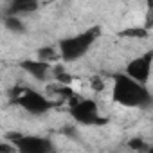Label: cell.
I'll return each instance as SVG.
<instances>
[{
	"mask_svg": "<svg viewBox=\"0 0 153 153\" xmlns=\"http://www.w3.org/2000/svg\"><path fill=\"white\" fill-rule=\"evenodd\" d=\"M128 148L133 149V151H137V153H146V151L149 149V146H148L142 139H139V137L130 139V140H128Z\"/></svg>",
	"mask_w": 153,
	"mask_h": 153,
	"instance_id": "8fae6325",
	"label": "cell"
},
{
	"mask_svg": "<svg viewBox=\"0 0 153 153\" xmlns=\"http://www.w3.org/2000/svg\"><path fill=\"white\" fill-rule=\"evenodd\" d=\"M6 139L16 148L18 153H54V146L47 137L40 135H22V133H7Z\"/></svg>",
	"mask_w": 153,
	"mask_h": 153,
	"instance_id": "5b68a950",
	"label": "cell"
},
{
	"mask_svg": "<svg viewBox=\"0 0 153 153\" xmlns=\"http://www.w3.org/2000/svg\"><path fill=\"white\" fill-rule=\"evenodd\" d=\"M6 25L9 27V29H13V31H16V33H22L24 31V25L20 24V20H18V16H7L6 18Z\"/></svg>",
	"mask_w": 153,
	"mask_h": 153,
	"instance_id": "7c38bea8",
	"label": "cell"
},
{
	"mask_svg": "<svg viewBox=\"0 0 153 153\" xmlns=\"http://www.w3.org/2000/svg\"><path fill=\"white\" fill-rule=\"evenodd\" d=\"M144 29H148V31L153 29V2H148V11H146V20H144Z\"/></svg>",
	"mask_w": 153,
	"mask_h": 153,
	"instance_id": "4fadbf2b",
	"label": "cell"
},
{
	"mask_svg": "<svg viewBox=\"0 0 153 153\" xmlns=\"http://www.w3.org/2000/svg\"><path fill=\"white\" fill-rule=\"evenodd\" d=\"M119 38H130V40H148L149 38V31L142 27H126V29H121L117 33Z\"/></svg>",
	"mask_w": 153,
	"mask_h": 153,
	"instance_id": "9c48e42d",
	"label": "cell"
},
{
	"mask_svg": "<svg viewBox=\"0 0 153 153\" xmlns=\"http://www.w3.org/2000/svg\"><path fill=\"white\" fill-rule=\"evenodd\" d=\"M70 115L78 124L83 126H105L108 123V119L101 115L97 103L90 97H83L79 103L70 106Z\"/></svg>",
	"mask_w": 153,
	"mask_h": 153,
	"instance_id": "277c9868",
	"label": "cell"
},
{
	"mask_svg": "<svg viewBox=\"0 0 153 153\" xmlns=\"http://www.w3.org/2000/svg\"><path fill=\"white\" fill-rule=\"evenodd\" d=\"M13 103L18 105L20 108H24L25 112L33 114V115H42L47 114L49 110H52L58 103L49 99L47 96L40 94L34 88H15L13 94Z\"/></svg>",
	"mask_w": 153,
	"mask_h": 153,
	"instance_id": "3957f363",
	"label": "cell"
},
{
	"mask_svg": "<svg viewBox=\"0 0 153 153\" xmlns=\"http://www.w3.org/2000/svg\"><path fill=\"white\" fill-rule=\"evenodd\" d=\"M146 153H153V146H149V149H148Z\"/></svg>",
	"mask_w": 153,
	"mask_h": 153,
	"instance_id": "9a60e30c",
	"label": "cell"
},
{
	"mask_svg": "<svg viewBox=\"0 0 153 153\" xmlns=\"http://www.w3.org/2000/svg\"><path fill=\"white\" fill-rule=\"evenodd\" d=\"M38 7L36 2H29V0H16L15 4H11V16H16L20 13H31Z\"/></svg>",
	"mask_w": 153,
	"mask_h": 153,
	"instance_id": "30bf717a",
	"label": "cell"
},
{
	"mask_svg": "<svg viewBox=\"0 0 153 153\" xmlns=\"http://www.w3.org/2000/svg\"><path fill=\"white\" fill-rule=\"evenodd\" d=\"M112 99H114V103H117L124 108H142L153 101V96L146 85L137 83L135 79L128 78L124 72H117V74H114Z\"/></svg>",
	"mask_w": 153,
	"mask_h": 153,
	"instance_id": "6da1fadb",
	"label": "cell"
},
{
	"mask_svg": "<svg viewBox=\"0 0 153 153\" xmlns=\"http://www.w3.org/2000/svg\"><path fill=\"white\" fill-rule=\"evenodd\" d=\"M18 67H20L24 72H27L31 78H34L36 81H45V79L49 78V74H52V68H54V65H49V63L40 61V59H36V58L22 59V61L18 63Z\"/></svg>",
	"mask_w": 153,
	"mask_h": 153,
	"instance_id": "52a82bcc",
	"label": "cell"
},
{
	"mask_svg": "<svg viewBox=\"0 0 153 153\" xmlns=\"http://www.w3.org/2000/svg\"><path fill=\"white\" fill-rule=\"evenodd\" d=\"M92 88H94V90H97V92L105 90V81H103L101 78H96V79H92Z\"/></svg>",
	"mask_w": 153,
	"mask_h": 153,
	"instance_id": "5bb4252c",
	"label": "cell"
},
{
	"mask_svg": "<svg viewBox=\"0 0 153 153\" xmlns=\"http://www.w3.org/2000/svg\"><path fill=\"white\" fill-rule=\"evenodd\" d=\"M101 36V29L99 27H88L74 36H67V38H61L58 42V51H59V56H61V61L63 63H74L81 59L90 49L92 45L96 43V40Z\"/></svg>",
	"mask_w": 153,
	"mask_h": 153,
	"instance_id": "7a4b0ae2",
	"label": "cell"
},
{
	"mask_svg": "<svg viewBox=\"0 0 153 153\" xmlns=\"http://www.w3.org/2000/svg\"><path fill=\"white\" fill-rule=\"evenodd\" d=\"M36 59L45 61V63H49V65L59 63V61H61V56H59L58 45H45V47L38 49V52H36Z\"/></svg>",
	"mask_w": 153,
	"mask_h": 153,
	"instance_id": "ba28073f",
	"label": "cell"
},
{
	"mask_svg": "<svg viewBox=\"0 0 153 153\" xmlns=\"http://www.w3.org/2000/svg\"><path fill=\"white\" fill-rule=\"evenodd\" d=\"M151 70H153V49L130 59L124 67V74L140 85H148V81L151 78Z\"/></svg>",
	"mask_w": 153,
	"mask_h": 153,
	"instance_id": "8992f818",
	"label": "cell"
}]
</instances>
